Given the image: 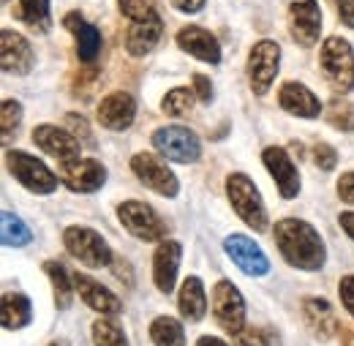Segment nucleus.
I'll return each mask as SVG.
<instances>
[{
  "label": "nucleus",
  "instance_id": "a19ab883",
  "mask_svg": "<svg viewBox=\"0 0 354 346\" xmlns=\"http://www.w3.org/2000/svg\"><path fill=\"white\" fill-rule=\"evenodd\" d=\"M338 197L344 199V202H349V205H354V172H346L338 177Z\"/></svg>",
  "mask_w": 354,
  "mask_h": 346
},
{
  "label": "nucleus",
  "instance_id": "39448f33",
  "mask_svg": "<svg viewBox=\"0 0 354 346\" xmlns=\"http://www.w3.org/2000/svg\"><path fill=\"white\" fill-rule=\"evenodd\" d=\"M6 167L14 174V180L19 185H25L30 194H52L57 188V174L52 172L44 161H39L36 156H30L25 150H8Z\"/></svg>",
  "mask_w": 354,
  "mask_h": 346
},
{
  "label": "nucleus",
  "instance_id": "ddd939ff",
  "mask_svg": "<svg viewBox=\"0 0 354 346\" xmlns=\"http://www.w3.org/2000/svg\"><path fill=\"white\" fill-rule=\"evenodd\" d=\"M60 177L74 194H93L106 183V167L95 158H74L60 164Z\"/></svg>",
  "mask_w": 354,
  "mask_h": 346
},
{
  "label": "nucleus",
  "instance_id": "dca6fc26",
  "mask_svg": "<svg viewBox=\"0 0 354 346\" xmlns=\"http://www.w3.org/2000/svg\"><path fill=\"white\" fill-rule=\"evenodd\" d=\"M0 63L6 74H30L33 63H36V52L30 42L17 33V30H3L0 33Z\"/></svg>",
  "mask_w": 354,
  "mask_h": 346
},
{
  "label": "nucleus",
  "instance_id": "412c9836",
  "mask_svg": "<svg viewBox=\"0 0 354 346\" xmlns=\"http://www.w3.org/2000/svg\"><path fill=\"white\" fill-rule=\"evenodd\" d=\"M303 319L310 327V333L319 341H330L333 336H341V322L333 311V305L327 303L324 298H306L303 300Z\"/></svg>",
  "mask_w": 354,
  "mask_h": 346
},
{
  "label": "nucleus",
  "instance_id": "c756f323",
  "mask_svg": "<svg viewBox=\"0 0 354 346\" xmlns=\"http://www.w3.org/2000/svg\"><path fill=\"white\" fill-rule=\"evenodd\" d=\"M90 336H93V344L95 346H129V338H126L123 327L118 322H112L109 316L95 319L93 327H90Z\"/></svg>",
  "mask_w": 354,
  "mask_h": 346
},
{
  "label": "nucleus",
  "instance_id": "79ce46f5",
  "mask_svg": "<svg viewBox=\"0 0 354 346\" xmlns=\"http://www.w3.org/2000/svg\"><path fill=\"white\" fill-rule=\"evenodd\" d=\"M338 14L346 28H354V0H338Z\"/></svg>",
  "mask_w": 354,
  "mask_h": 346
},
{
  "label": "nucleus",
  "instance_id": "6ab92c4d",
  "mask_svg": "<svg viewBox=\"0 0 354 346\" xmlns=\"http://www.w3.org/2000/svg\"><path fill=\"white\" fill-rule=\"evenodd\" d=\"M177 46H180L183 52L194 55V57L202 60V63H210V66H218V63H221V44H218V39H216L210 30L199 28V25H185V28H180V30H177Z\"/></svg>",
  "mask_w": 354,
  "mask_h": 346
},
{
  "label": "nucleus",
  "instance_id": "37998d69",
  "mask_svg": "<svg viewBox=\"0 0 354 346\" xmlns=\"http://www.w3.org/2000/svg\"><path fill=\"white\" fill-rule=\"evenodd\" d=\"M172 6L183 14H196L205 8V0H172Z\"/></svg>",
  "mask_w": 354,
  "mask_h": 346
},
{
  "label": "nucleus",
  "instance_id": "72a5a7b5",
  "mask_svg": "<svg viewBox=\"0 0 354 346\" xmlns=\"http://www.w3.org/2000/svg\"><path fill=\"white\" fill-rule=\"evenodd\" d=\"M19 123H22V104L14 101V98H6V101H3V109H0V129H3V136L17 134Z\"/></svg>",
  "mask_w": 354,
  "mask_h": 346
},
{
  "label": "nucleus",
  "instance_id": "7c9ffc66",
  "mask_svg": "<svg viewBox=\"0 0 354 346\" xmlns=\"http://www.w3.org/2000/svg\"><path fill=\"white\" fill-rule=\"evenodd\" d=\"M19 17L36 30L46 33L52 28V14H49V0H19Z\"/></svg>",
  "mask_w": 354,
  "mask_h": 346
},
{
  "label": "nucleus",
  "instance_id": "6e6552de",
  "mask_svg": "<svg viewBox=\"0 0 354 346\" xmlns=\"http://www.w3.org/2000/svg\"><path fill=\"white\" fill-rule=\"evenodd\" d=\"M153 145L156 150L177 164H194L202 156V142L194 131L183 129V126H164L153 134Z\"/></svg>",
  "mask_w": 354,
  "mask_h": 346
},
{
  "label": "nucleus",
  "instance_id": "f3484780",
  "mask_svg": "<svg viewBox=\"0 0 354 346\" xmlns=\"http://www.w3.org/2000/svg\"><path fill=\"white\" fill-rule=\"evenodd\" d=\"M183 260V246L177 240H161L153 254V284L161 295H172L177 284V270Z\"/></svg>",
  "mask_w": 354,
  "mask_h": 346
},
{
  "label": "nucleus",
  "instance_id": "4468645a",
  "mask_svg": "<svg viewBox=\"0 0 354 346\" xmlns=\"http://www.w3.org/2000/svg\"><path fill=\"white\" fill-rule=\"evenodd\" d=\"M262 161H265L267 172L272 174V180L278 185V194L283 199H297V194H300V172H297L292 156L283 147L270 145L262 153Z\"/></svg>",
  "mask_w": 354,
  "mask_h": 346
},
{
  "label": "nucleus",
  "instance_id": "f03ea898",
  "mask_svg": "<svg viewBox=\"0 0 354 346\" xmlns=\"http://www.w3.org/2000/svg\"><path fill=\"white\" fill-rule=\"evenodd\" d=\"M226 197H229V205L232 210L237 213V218L254 229V232H265L270 226L267 221V208L262 202V194L259 188L254 185V180L243 172H232L226 177Z\"/></svg>",
  "mask_w": 354,
  "mask_h": 346
},
{
  "label": "nucleus",
  "instance_id": "f8f14e48",
  "mask_svg": "<svg viewBox=\"0 0 354 346\" xmlns=\"http://www.w3.org/2000/svg\"><path fill=\"white\" fill-rule=\"evenodd\" d=\"M33 142H36V147H39L41 153L57 158L60 164H63V161H74V158H80V153H82V142H80L71 131L57 129V126H52V123L36 126V129H33Z\"/></svg>",
  "mask_w": 354,
  "mask_h": 346
},
{
  "label": "nucleus",
  "instance_id": "9b49d317",
  "mask_svg": "<svg viewBox=\"0 0 354 346\" xmlns=\"http://www.w3.org/2000/svg\"><path fill=\"white\" fill-rule=\"evenodd\" d=\"M223 251L226 257L234 262L245 275L251 278H259V275H267L270 273V260L267 254L259 248V243H254L248 235H229L223 240Z\"/></svg>",
  "mask_w": 354,
  "mask_h": 346
},
{
  "label": "nucleus",
  "instance_id": "7ed1b4c3",
  "mask_svg": "<svg viewBox=\"0 0 354 346\" xmlns=\"http://www.w3.org/2000/svg\"><path fill=\"white\" fill-rule=\"evenodd\" d=\"M319 63H322V71L335 93H349L354 87V49L346 39L330 36L322 44Z\"/></svg>",
  "mask_w": 354,
  "mask_h": 346
},
{
  "label": "nucleus",
  "instance_id": "a878e982",
  "mask_svg": "<svg viewBox=\"0 0 354 346\" xmlns=\"http://www.w3.org/2000/svg\"><path fill=\"white\" fill-rule=\"evenodd\" d=\"M33 319V305L30 298L22 292H6L0 305V322L6 330H22Z\"/></svg>",
  "mask_w": 354,
  "mask_h": 346
},
{
  "label": "nucleus",
  "instance_id": "0eeeda50",
  "mask_svg": "<svg viewBox=\"0 0 354 346\" xmlns=\"http://www.w3.org/2000/svg\"><path fill=\"white\" fill-rule=\"evenodd\" d=\"M131 170L145 188H150V191H156V194H161L167 199H175L177 194H180V180L164 164L161 156H156V153H136L131 158Z\"/></svg>",
  "mask_w": 354,
  "mask_h": 346
},
{
  "label": "nucleus",
  "instance_id": "c85d7f7f",
  "mask_svg": "<svg viewBox=\"0 0 354 346\" xmlns=\"http://www.w3.org/2000/svg\"><path fill=\"white\" fill-rule=\"evenodd\" d=\"M0 237H3V246L22 248V246H28L33 240V232L19 216L3 210V216H0Z\"/></svg>",
  "mask_w": 354,
  "mask_h": 346
},
{
  "label": "nucleus",
  "instance_id": "4be33fe9",
  "mask_svg": "<svg viewBox=\"0 0 354 346\" xmlns=\"http://www.w3.org/2000/svg\"><path fill=\"white\" fill-rule=\"evenodd\" d=\"M63 25H66V30H71L74 39H77V57H80L85 66H93V63L98 60V55H101V33H98V28L85 22L82 14H77V11L66 14V17H63Z\"/></svg>",
  "mask_w": 354,
  "mask_h": 346
},
{
  "label": "nucleus",
  "instance_id": "f257e3e1",
  "mask_svg": "<svg viewBox=\"0 0 354 346\" xmlns=\"http://www.w3.org/2000/svg\"><path fill=\"white\" fill-rule=\"evenodd\" d=\"M275 246L281 257L297 270H322L327 262V248L316 226H310L303 218H281L272 229Z\"/></svg>",
  "mask_w": 354,
  "mask_h": 346
},
{
  "label": "nucleus",
  "instance_id": "aec40b11",
  "mask_svg": "<svg viewBox=\"0 0 354 346\" xmlns=\"http://www.w3.org/2000/svg\"><path fill=\"white\" fill-rule=\"evenodd\" d=\"M74 286L82 298V303L88 305L90 311L101 313V316H118L123 313V303L115 292H109L106 286H101L98 281H93L85 273H74Z\"/></svg>",
  "mask_w": 354,
  "mask_h": 346
},
{
  "label": "nucleus",
  "instance_id": "393cba45",
  "mask_svg": "<svg viewBox=\"0 0 354 346\" xmlns=\"http://www.w3.org/2000/svg\"><path fill=\"white\" fill-rule=\"evenodd\" d=\"M177 308H180V316L185 322H202L205 319V313H207V292H205L202 278L188 275L183 281L180 295H177Z\"/></svg>",
  "mask_w": 354,
  "mask_h": 346
},
{
  "label": "nucleus",
  "instance_id": "f704fd0d",
  "mask_svg": "<svg viewBox=\"0 0 354 346\" xmlns=\"http://www.w3.org/2000/svg\"><path fill=\"white\" fill-rule=\"evenodd\" d=\"M313 164H316L322 172H333V170L338 167V153H335V147L327 145V142H316V145H313Z\"/></svg>",
  "mask_w": 354,
  "mask_h": 346
},
{
  "label": "nucleus",
  "instance_id": "e433bc0d",
  "mask_svg": "<svg viewBox=\"0 0 354 346\" xmlns=\"http://www.w3.org/2000/svg\"><path fill=\"white\" fill-rule=\"evenodd\" d=\"M66 129H71V134L80 139V142H85V145H95V136H93V131H90V126H88V120L82 118V115H74V112H68L66 115Z\"/></svg>",
  "mask_w": 354,
  "mask_h": 346
},
{
  "label": "nucleus",
  "instance_id": "58836bf2",
  "mask_svg": "<svg viewBox=\"0 0 354 346\" xmlns=\"http://www.w3.org/2000/svg\"><path fill=\"white\" fill-rule=\"evenodd\" d=\"M338 295H341L344 308L354 316V275H344V278H341V284H338Z\"/></svg>",
  "mask_w": 354,
  "mask_h": 346
},
{
  "label": "nucleus",
  "instance_id": "b1692460",
  "mask_svg": "<svg viewBox=\"0 0 354 346\" xmlns=\"http://www.w3.org/2000/svg\"><path fill=\"white\" fill-rule=\"evenodd\" d=\"M161 33H164V22H161L158 14H150L147 19L133 22L131 28H129V33H126V49H129V55H133V57H145L147 52L156 49V44H158V39H161Z\"/></svg>",
  "mask_w": 354,
  "mask_h": 346
},
{
  "label": "nucleus",
  "instance_id": "09e8293b",
  "mask_svg": "<svg viewBox=\"0 0 354 346\" xmlns=\"http://www.w3.org/2000/svg\"><path fill=\"white\" fill-rule=\"evenodd\" d=\"M49 346H66V344H57V341H52V344H49Z\"/></svg>",
  "mask_w": 354,
  "mask_h": 346
},
{
  "label": "nucleus",
  "instance_id": "9d476101",
  "mask_svg": "<svg viewBox=\"0 0 354 346\" xmlns=\"http://www.w3.org/2000/svg\"><path fill=\"white\" fill-rule=\"evenodd\" d=\"M213 316L223 333L237 336L245 327V298L232 281H218L213 286Z\"/></svg>",
  "mask_w": 354,
  "mask_h": 346
},
{
  "label": "nucleus",
  "instance_id": "49530a36",
  "mask_svg": "<svg viewBox=\"0 0 354 346\" xmlns=\"http://www.w3.org/2000/svg\"><path fill=\"white\" fill-rule=\"evenodd\" d=\"M115 275H118V278H123V275H126V278L131 281V270H129L126 260H123V264H115Z\"/></svg>",
  "mask_w": 354,
  "mask_h": 346
},
{
  "label": "nucleus",
  "instance_id": "423d86ee",
  "mask_svg": "<svg viewBox=\"0 0 354 346\" xmlns=\"http://www.w3.org/2000/svg\"><path fill=\"white\" fill-rule=\"evenodd\" d=\"M118 218H120L123 229L142 243H158V240L167 237V224L145 202H136V199L120 202L118 205Z\"/></svg>",
  "mask_w": 354,
  "mask_h": 346
},
{
  "label": "nucleus",
  "instance_id": "4c0bfd02",
  "mask_svg": "<svg viewBox=\"0 0 354 346\" xmlns=\"http://www.w3.org/2000/svg\"><path fill=\"white\" fill-rule=\"evenodd\" d=\"M234 346H270V333L262 327H243L234 336Z\"/></svg>",
  "mask_w": 354,
  "mask_h": 346
},
{
  "label": "nucleus",
  "instance_id": "ea45409f",
  "mask_svg": "<svg viewBox=\"0 0 354 346\" xmlns=\"http://www.w3.org/2000/svg\"><path fill=\"white\" fill-rule=\"evenodd\" d=\"M194 90H196V98L202 104H210L213 101V82L205 74H194Z\"/></svg>",
  "mask_w": 354,
  "mask_h": 346
},
{
  "label": "nucleus",
  "instance_id": "a211bd4d",
  "mask_svg": "<svg viewBox=\"0 0 354 346\" xmlns=\"http://www.w3.org/2000/svg\"><path fill=\"white\" fill-rule=\"evenodd\" d=\"M133 118H136V101L126 90H115L98 104V123L106 131L131 129Z\"/></svg>",
  "mask_w": 354,
  "mask_h": 346
},
{
  "label": "nucleus",
  "instance_id": "20e7f679",
  "mask_svg": "<svg viewBox=\"0 0 354 346\" xmlns=\"http://www.w3.org/2000/svg\"><path fill=\"white\" fill-rule=\"evenodd\" d=\"M63 246L74 260H80L85 267H93V270L109 267L115 262L109 243L90 226H68L63 232Z\"/></svg>",
  "mask_w": 354,
  "mask_h": 346
},
{
  "label": "nucleus",
  "instance_id": "8fccbe9b",
  "mask_svg": "<svg viewBox=\"0 0 354 346\" xmlns=\"http://www.w3.org/2000/svg\"><path fill=\"white\" fill-rule=\"evenodd\" d=\"M3 3H8V0H3Z\"/></svg>",
  "mask_w": 354,
  "mask_h": 346
},
{
  "label": "nucleus",
  "instance_id": "5701e85b",
  "mask_svg": "<svg viewBox=\"0 0 354 346\" xmlns=\"http://www.w3.org/2000/svg\"><path fill=\"white\" fill-rule=\"evenodd\" d=\"M278 104L283 112L297 115V118H319L322 115V101L310 93V87H306L303 82H283L281 93H278Z\"/></svg>",
  "mask_w": 354,
  "mask_h": 346
},
{
  "label": "nucleus",
  "instance_id": "bb28decb",
  "mask_svg": "<svg viewBox=\"0 0 354 346\" xmlns=\"http://www.w3.org/2000/svg\"><path fill=\"white\" fill-rule=\"evenodd\" d=\"M44 273L49 275V281H52V295H55V305L57 308H68L71 300H74V292H77V286H74V275H68V270L60 264V262H44Z\"/></svg>",
  "mask_w": 354,
  "mask_h": 346
},
{
  "label": "nucleus",
  "instance_id": "2f4dec72",
  "mask_svg": "<svg viewBox=\"0 0 354 346\" xmlns=\"http://www.w3.org/2000/svg\"><path fill=\"white\" fill-rule=\"evenodd\" d=\"M161 107H164V112L172 115V118H185V115L191 112V107H194V90H191V87H172V90L164 95Z\"/></svg>",
  "mask_w": 354,
  "mask_h": 346
},
{
  "label": "nucleus",
  "instance_id": "2eb2a0df",
  "mask_svg": "<svg viewBox=\"0 0 354 346\" xmlns=\"http://www.w3.org/2000/svg\"><path fill=\"white\" fill-rule=\"evenodd\" d=\"M289 30L300 46H313L322 36V8L316 0H295L289 6Z\"/></svg>",
  "mask_w": 354,
  "mask_h": 346
},
{
  "label": "nucleus",
  "instance_id": "cd10ccee",
  "mask_svg": "<svg viewBox=\"0 0 354 346\" xmlns=\"http://www.w3.org/2000/svg\"><path fill=\"white\" fill-rule=\"evenodd\" d=\"M150 341L156 346H185V327L175 316H156L150 322Z\"/></svg>",
  "mask_w": 354,
  "mask_h": 346
},
{
  "label": "nucleus",
  "instance_id": "1a4fd4ad",
  "mask_svg": "<svg viewBox=\"0 0 354 346\" xmlns=\"http://www.w3.org/2000/svg\"><path fill=\"white\" fill-rule=\"evenodd\" d=\"M281 69V46L270 39H262L248 52V82L257 95H265L270 85L275 82Z\"/></svg>",
  "mask_w": 354,
  "mask_h": 346
},
{
  "label": "nucleus",
  "instance_id": "c9c22d12",
  "mask_svg": "<svg viewBox=\"0 0 354 346\" xmlns=\"http://www.w3.org/2000/svg\"><path fill=\"white\" fill-rule=\"evenodd\" d=\"M120 3V11L133 19V22H139V19H147L150 14H156V6H153V0H118Z\"/></svg>",
  "mask_w": 354,
  "mask_h": 346
},
{
  "label": "nucleus",
  "instance_id": "de8ad7c7",
  "mask_svg": "<svg viewBox=\"0 0 354 346\" xmlns=\"http://www.w3.org/2000/svg\"><path fill=\"white\" fill-rule=\"evenodd\" d=\"M341 341H344V346H354V330L341 327Z\"/></svg>",
  "mask_w": 354,
  "mask_h": 346
},
{
  "label": "nucleus",
  "instance_id": "a18cd8bd",
  "mask_svg": "<svg viewBox=\"0 0 354 346\" xmlns=\"http://www.w3.org/2000/svg\"><path fill=\"white\" fill-rule=\"evenodd\" d=\"M196 346H229L223 338H218V336H202L199 341H196Z\"/></svg>",
  "mask_w": 354,
  "mask_h": 346
},
{
  "label": "nucleus",
  "instance_id": "c03bdc74",
  "mask_svg": "<svg viewBox=\"0 0 354 346\" xmlns=\"http://www.w3.org/2000/svg\"><path fill=\"white\" fill-rule=\"evenodd\" d=\"M338 224H341V229L349 235V240H354V213L349 210V213H341L338 216Z\"/></svg>",
  "mask_w": 354,
  "mask_h": 346
},
{
  "label": "nucleus",
  "instance_id": "473e14b6",
  "mask_svg": "<svg viewBox=\"0 0 354 346\" xmlns=\"http://www.w3.org/2000/svg\"><path fill=\"white\" fill-rule=\"evenodd\" d=\"M327 123L338 131H354V104L349 101H341V98H333L327 104Z\"/></svg>",
  "mask_w": 354,
  "mask_h": 346
}]
</instances>
